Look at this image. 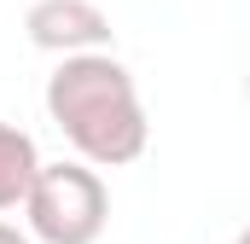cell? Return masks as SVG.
Segmentation results:
<instances>
[{"mask_svg": "<svg viewBox=\"0 0 250 244\" xmlns=\"http://www.w3.org/2000/svg\"><path fill=\"white\" fill-rule=\"evenodd\" d=\"M47 117L76 145V157H87L93 169H123L134 157H146L151 145V122L140 105L134 70L111 47L59 59V70L47 76Z\"/></svg>", "mask_w": 250, "mask_h": 244, "instance_id": "1", "label": "cell"}, {"mask_svg": "<svg viewBox=\"0 0 250 244\" xmlns=\"http://www.w3.org/2000/svg\"><path fill=\"white\" fill-rule=\"evenodd\" d=\"M23 221L41 244H99V233L111 227V192L87 157L41 163V175L23 198Z\"/></svg>", "mask_w": 250, "mask_h": 244, "instance_id": "2", "label": "cell"}, {"mask_svg": "<svg viewBox=\"0 0 250 244\" xmlns=\"http://www.w3.org/2000/svg\"><path fill=\"white\" fill-rule=\"evenodd\" d=\"M23 29L41 53H105L111 47V18L99 0H35L23 12Z\"/></svg>", "mask_w": 250, "mask_h": 244, "instance_id": "3", "label": "cell"}, {"mask_svg": "<svg viewBox=\"0 0 250 244\" xmlns=\"http://www.w3.org/2000/svg\"><path fill=\"white\" fill-rule=\"evenodd\" d=\"M41 175V151L18 122H0V209H23L29 186Z\"/></svg>", "mask_w": 250, "mask_h": 244, "instance_id": "4", "label": "cell"}, {"mask_svg": "<svg viewBox=\"0 0 250 244\" xmlns=\"http://www.w3.org/2000/svg\"><path fill=\"white\" fill-rule=\"evenodd\" d=\"M0 244H35V233H18L12 221H0Z\"/></svg>", "mask_w": 250, "mask_h": 244, "instance_id": "5", "label": "cell"}, {"mask_svg": "<svg viewBox=\"0 0 250 244\" xmlns=\"http://www.w3.org/2000/svg\"><path fill=\"white\" fill-rule=\"evenodd\" d=\"M233 244H250V227H245V233H239V239H233Z\"/></svg>", "mask_w": 250, "mask_h": 244, "instance_id": "6", "label": "cell"}, {"mask_svg": "<svg viewBox=\"0 0 250 244\" xmlns=\"http://www.w3.org/2000/svg\"><path fill=\"white\" fill-rule=\"evenodd\" d=\"M245 93H250V76H245Z\"/></svg>", "mask_w": 250, "mask_h": 244, "instance_id": "7", "label": "cell"}]
</instances>
